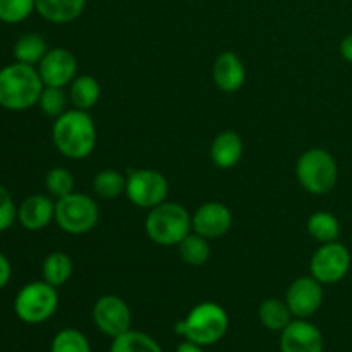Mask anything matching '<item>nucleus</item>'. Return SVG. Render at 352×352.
<instances>
[{
    "label": "nucleus",
    "mask_w": 352,
    "mask_h": 352,
    "mask_svg": "<svg viewBox=\"0 0 352 352\" xmlns=\"http://www.w3.org/2000/svg\"><path fill=\"white\" fill-rule=\"evenodd\" d=\"M213 82L223 93H236L246 82V65L234 52H222L213 62Z\"/></svg>",
    "instance_id": "nucleus-16"
},
{
    "label": "nucleus",
    "mask_w": 352,
    "mask_h": 352,
    "mask_svg": "<svg viewBox=\"0 0 352 352\" xmlns=\"http://www.w3.org/2000/svg\"><path fill=\"white\" fill-rule=\"evenodd\" d=\"M67 93L72 109L89 112L98 103L100 96H102V88H100V82L93 76L78 74L69 85Z\"/></svg>",
    "instance_id": "nucleus-19"
},
{
    "label": "nucleus",
    "mask_w": 352,
    "mask_h": 352,
    "mask_svg": "<svg viewBox=\"0 0 352 352\" xmlns=\"http://www.w3.org/2000/svg\"><path fill=\"white\" fill-rule=\"evenodd\" d=\"M179 254H181V260L184 261L189 267H201L206 261L210 260V254H212V248L206 237L199 236L195 230L189 232L184 239L179 243Z\"/></svg>",
    "instance_id": "nucleus-24"
},
{
    "label": "nucleus",
    "mask_w": 352,
    "mask_h": 352,
    "mask_svg": "<svg viewBox=\"0 0 352 352\" xmlns=\"http://www.w3.org/2000/svg\"><path fill=\"white\" fill-rule=\"evenodd\" d=\"M86 0H36V12L52 24H69L78 19Z\"/></svg>",
    "instance_id": "nucleus-18"
},
{
    "label": "nucleus",
    "mask_w": 352,
    "mask_h": 352,
    "mask_svg": "<svg viewBox=\"0 0 352 352\" xmlns=\"http://www.w3.org/2000/svg\"><path fill=\"white\" fill-rule=\"evenodd\" d=\"M244 155V141L236 131H222L217 134L210 146V158L213 165L222 170L236 167Z\"/></svg>",
    "instance_id": "nucleus-17"
},
{
    "label": "nucleus",
    "mask_w": 352,
    "mask_h": 352,
    "mask_svg": "<svg viewBox=\"0 0 352 352\" xmlns=\"http://www.w3.org/2000/svg\"><path fill=\"white\" fill-rule=\"evenodd\" d=\"M93 191L102 199H116L126 192V175L116 168H103L93 179Z\"/></svg>",
    "instance_id": "nucleus-26"
},
{
    "label": "nucleus",
    "mask_w": 352,
    "mask_h": 352,
    "mask_svg": "<svg viewBox=\"0 0 352 352\" xmlns=\"http://www.w3.org/2000/svg\"><path fill=\"white\" fill-rule=\"evenodd\" d=\"M296 177L309 195H329L339 181V164L330 151L309 148L298 158Z\"/></svg>",
    "instance_id": "nucleus-5"
},
{
    "label": "nucleus",
    "mask_w": 352,
    "mask_h": 352,
    "mask_svg": "<svg viewBox=\"0 0 352 352\" xmlns=\"http://www.w3.org/2000/svg\"><path fill=\"white\" fill-rule=\"evenodd\" d=\"M45 85L34 65L12 62L0 69V107L24 112L38 105Z\"/></svg>",
    "instance_id": "nucleus-2"
},
{
    "label": "nucleus",
    "mask_w": 352,
    "mask_h": 352,
    "mask_svg": "<svg viewBox=\"0 0 352 352\" xmlns=\"http://www.w3.org/2000/svg\"><path fill=\"white\" fill-rule=\"evenodd\" d=\"M58 308V294L54 285L45 280L23 285L14 299V313L28 325H40L50 320Z\"/></svg>",
    "instance_id": "nucleus-6"
},
{
    "label": "nucleus",
    "mask_w": 352,
    "mask_h": 352,
    "mask_svg": "<svg viewBox=\"0 0 352 352\" xmlns=\"http://www.w3.org/2000/svg\"><path fill=\"white\" fill-rule=\"evenodd\" d=\"M229 330V315L226 309L213 301L196 305L191 311L175 323V333L184 340L206 347L220 342Z\"/></svg>",
    "instance_id": "nucleus-3"
},
{
    "label": "nucleus",
    "mask_w": 352,
    "mask_h": 352,
    "mask_svg": "<svg viewBox=\"0 0 352 352\" xmlns=\"http://www.w3.org/2000/svg\"><path fill=\"white\" fill-rule=\"evenodd\" d=\"M69 93L64 91V88H54V86H45L43 91L40 96V105L41 112L50 119H57L62 113L67 112L69 105Z\"/></svg>",
    "instance_id": "nucleus-28"
},
{
    "label": "nucleus",
    "mask_w": 352,
    "mask_h": 352,
    "mask_svg": "<svg viewBox=\"0 0 352 352\" xmlns=\"http://www.w3.org/2000/svg\"><path fill=\"white\" fill-rule=\"evenodd\" d=\"M175 352H203V347L198 344L191 342V340H184V342L179 344L177 351Z\"/></svg>",
    "instance_id": "nucleus-34"
},
{
    "label": "nucleus",
    "mask_w": 352,
    "mask_h": 352,
    "mask_svg": "<svg viewBox=\"0 0 352 352\" xmlns=\"http://www.w3.org/2000/svg\"><path fill=\"white\" fill-rule=\"evenodd\" d=\"M96 126L86 110L69 109L54 120L52 141L62 157L69 160H85L96 148Z\"/></svg>",
    "instance_id": "nucleus-1"
},
{
    "label": "nucleus",
    "mask_w": 352,
    "mask_h": 352,
    "mask_svg": "<svg viewBox=\"0 0 352 352\" xmlns=\"http://www.w3.org/2000/svg\"><path fill=\"white\" fill-rule=\"evenodd\" d=\"M261 325L272 332H282L292 322V313L285 299H265L258 308Z\"/></svg>",
    "instance_id": "nucleus-22"
},
{
    "label": "nucleus",
    "mask_w": 352,
    "mask_h": 352,
    "mask_svg": "<svg viewBox=\"0 0 352 352\" xmlns=\"http://www.w3.org/2000/svg\"><path fill=\"white\" fill-rule=\"evenodd\" d=\"M45 188L52 198H64V196L74 192V175L65 167L50 168L45 175Z\"/></svg>",
    "instance_id": "nucleus-27"
},
{
    "label": "nucleus",
    "mask_w": 352,
    "mask_h": 352,
    "mask_svg": "<svg viewBox=\"0 0 352 352\" xmlns=\"http://www.w3.org/2000/svg\"><path fill=\"white\" fill-rule=\"evenodd\" d=\"M17 220V206L9 189L0 184V232H6Z\"/></svg>",
    "instance_id": "nucleus-31"
},
{
    "label": "nucleus",
    "mask_w": 352,
    "mask_h": 352,
    "mask_svg": "<svg viewBox=\"0 0 352 352\" xmlns=\"http://www.w3.org/2000/svg\"><path fill=\"white\" fill-rule=\"evenodd\" d=\"M144 232L158 246H179V243L192 232V215L179 203L164 201L148 210Z\"/></svg>",
    "instance_id": "nucleus-4"
},
{
    "label": "nucleus",
    "mask_w": 352,
    "mask_h": 352,
    "mask_svg": "<svg viewBox=\"0 0 352 352\" xmlns=\"http://www.w3.org/2000/svg\"><path fill=\"white\" fill-rule=\"evenodd\" d=\"M17 220L31 232L47 229L55 220V201L45 195L28 196L17 208Z\"/></svg>",
    "instance_id": "nucleus-15"
},
{
    "label": "nucleus",
    "mask_w": 352,
    "mask_h": 352,
    "mask_svg": "<svg viewBox=\"0 0 352 352\" xmlns=\"http://www.w3.org/2000/svg\"><path fill=\"white\" fill-rule=\"evenodd\" d=\"M36 69L45 86L65 88L78 76V58L64 47L48 48Z\"/></svg>",
    "instance_id": "nucleus-12"
},
{
    "label": "nucleus",
    "mask_w": 352,
    "mask_h": 352,
    "mask_svg": "<svg viewBox=\"0 0 352 352\" xmlns=\"http://www.w3.org/2000/svg\"><path fill=\"white\" fill-rule=\"evenodd\" d=\"M232 227V212L226 203L206 201L192 213V230L206 239H219Z\"/></svg>",
    "instance_id": "nucleus-13"
},
{
    "label": "nucleus",
    "mask_w": 352,
    "mask_h": 352,
    "mask_svg": "<svg viewBox=\"0 0 352 352\" xmlns=\"http://www.w3.org/2000/svg\"><path fill=\"white\" fill-rule=\"evenodd\" d=\"M110 352H164L160 344L148 333L140 330H127L122 336L116 337L110 346Z\"/></svg>",
    "instance_id": "nucleus-25"
},
{
    "label": "nucleus",
    "mask_w": 352,
    "mask_h": 352,
    "mask_svg": "<svg viewBox=\"0 0 352 352\" xmlns=\"http://www.w3.org/2000/svg\"><path fill=\"white\" fill-rule=\"evenodd\" d=\"M50 352H91L88 337L76 329H64L57 332L50 346Z\"/></svg>",
    "instance_id": "nucleus-29"
},
{
    "label": "nucleus",
    "mask_w": 352,
    "mask_h": 352,
    "mask_svg": "<svg viewBox=\"0 0 352 352\" xmlns=\"http://www.w3.org/2000/svg\"><path fill=\"white\" fill-rule=\"evenodd\" d=\"M126 198L134 206L151 210L167 201L168 182L155 168H136L126 175Z\"/></svg>",
    "instance_id": "nucleus-8"
},
{
    "label": "nucleus",
    "mask_w": 352,
    "mask_h": 352,
    "mask_svg": "<svg viewBox=\"0 0 352 352\" xmlns=\"http://www.w3.org/2000/svg\"><path fill=\"white\" fill-rule=\"evenodd\" d=\"M48 52V45L45 38L38 33H26L14 43L12 54L16 62L34 65L36 67Z\"/></svg>",
    "instance_id": "nucleus-23"
},
{
    "label": "nucleus",
    "mask_w": 352,
    "mask_h": 352,
    "mask_svg": "<svg viewBox=\"0 0 352 352\" xmlns=\"http://www.w3.org/2000/svg\"><path fill=\"white\" fill-rule=\"evenodd\" d=\"M323 298H325L323 284H320L311 275L296 278L285 292V302H287L292 316L302 320H308L309 316L318 313L323 305Z\"/></svg>",
    "instance_id": "nucleus-11"
},
{
    "label": "nucleus",
    "mask_w": 352,
    "mask_h": 352,
    "mask_svg": "<svg viewBox=\"0 0 352 352\" xmlns=\"http://www.w3.org/2000/svg\"><path fill=\"white\" fill-rule=\"evenodd\" d=\"M93 322L96 329L107 337L122 336L133 325V313L129 305L122 298L113 294H105L98 298V301L93 306Z\"/></svg>",
    "instance_id": "nucleus-10"
},
{
    "label": "nucleus",
    "mask_w": 352,
    "mask_h": 352,
    "mask_svg": "<svg viewBox=\"0 0 352 352\" xmlns=\"http://www.w3.org/2000/svg\"><path fill=\"white\" fill-rule=\"evenodd\" d=\"M10 277H12V267H10L9 258L0 253V291L9 284Z\"/></svg>",
    "instance_id": "nucleus-32"
},
{
    "label": "nucleus",
    "mask_w": 352,
    "mask_h": 352,
    "mask_svg": "<svg viewBox=\"0 0 352 352\" xmlns=\"http://www.w3.org/2000/svg\"><path fill=\"white\" fill-rule=\"evenodd\" d=\"M100 220V208L95 199L82 192H71L55 199V223L71 236H85L91 232Z\"/></svg>",
    "instance_id": "nucleus-7"
},
{
    "label": "nucleus",
    "mask_w": 352,
    "mask_h": 352,
    "mask_svg": "<svg viewBox=\"0 0 352 352\" xmlns=\"http://www.w3.org/2000/svg\"><path fill=\"white\" fill-rule=\"evenodd\" d=\"M306 229L308 234L320 244L333 243L339 241L340 236V222L333 213L320 210L309 215L308 222H306Z\"/></svg>",
    "instance_id": "nucleus-21"
},
{
    "label": "nucleus",
    "mask_w": 352,
    "mask_h": 352,
    "mask_svg": "<svg viewBox=\"0 0 352 352\" xmlns=\"http://www.w3.org/2000/svg\"><path fill=\"white\" fill-rule=\"evenodd\" d=\"M72 272H74V263H72L71 256L67 253H64V251H54V253H50L43 260V265H41L43 280L47 284L54 285L55 289L67 284L69 278L72 277Z\"/></svg>",
    "instance_id": "nucleus-20"
},
{
    "label": "nucleus",
    "mask_w": 352,
    "mask_h": 352,
    "mask_svg": "<svg viewBox=\"0 0 352 352\" xmlns=\"http://www.w3.org/2000/svg\"><path fill=\"white\" fill-rule=\"evenodd\" d=\"M339 52H340V57L344 58L346 62H351L352 64V33L347 34L339 45Z\"/></svg>",
    "instance_id": "nucleus-33"
},
{
    "label": "nucleus",
    "mask_w": 352,
    "mask_h": 352,
    "mask_svg": "<svg viewBox=\"0 0 352 352\" xmlns=\"http://www.w3.org/2000/svg\"><path fill=\"white\" fill-rule=\"evenodd\" d=\"M351 251L339 241L320 244L309 260V275L320 284L333 285L346 278L351 270Z\"/></svg>",
    "instance_id": "nucleus-9"
},
{
    "label": "nucleus",
    "mask_w": 352,
    "mask_h": 352,
    "mask_svg": "<svg viewBox=\"0 0 352 352\" xmlns=\"http://www.w3.org/2000/svg\"><path fill=\"white\" fill-rule=\"evenodd\" d=\"M280 352H323L322 330L308 320L296 318L280 332Z\"/></svg>",
    "instance_id": "nucleus-14"
},
{
    "label": "nucleus",
    "mask_w": 352,
    "mask_h": 352,
    "mask_svg": "<svg viewBox=\"0 0 352 352\" xmlns=\"http://www.w3.org/2000/svg\"><path fill=\"white\" fill-rule=\"evenodd\" d=\"M36 12V0H0V21L19 24Z\"/></svg>",
    "instance_id": "nucleus-30"
}]
</instances>
